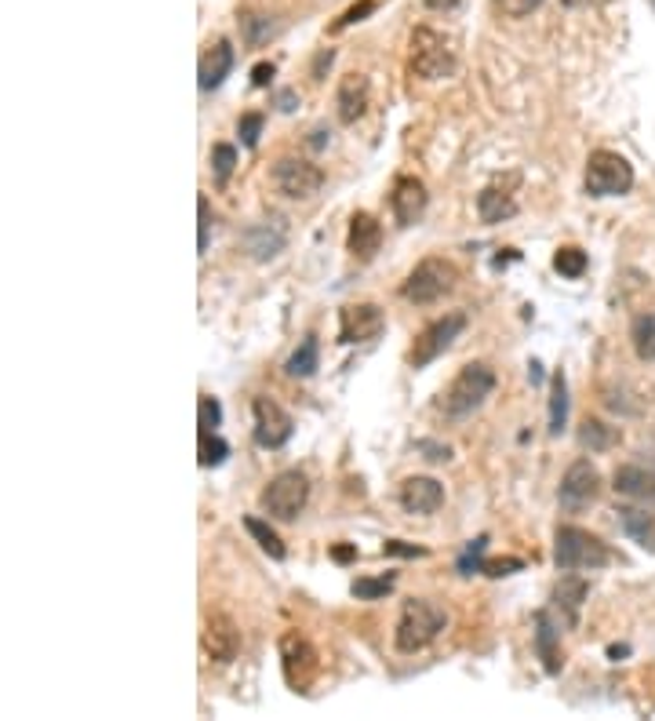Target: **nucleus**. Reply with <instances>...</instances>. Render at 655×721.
Returning a JSON list of instances; mask_svg holds the SVG:
<instances>
[{"label":"nucleus","instance_id":"6e6552de","mask_svg":"<svg viewBox=\"0 0 655 721\" xmlns=\"http://www.w3.org/2000/svg\"><path fill=\"white\" fill-rule=\"evenodd\" d=\"M463 328H466V317L463 314H448V317H437V320H430L419 336H416V343H411V350H408V365L411 368H426L430 360H437L440 354L448 350L451 343H456L459 336H463Z\"/></svg>","mask_w":655,"mask_h":721},{"label":"nucleus","instance_id":"8fccbe9b","mask_svg":"<svg viewBox=\"0 0 655 721\" xmlns=\"http://www.w3.org/2000/svg\"><path fill=\"white\" fill-rule=\"evenodd\" d=\"M331 554H336V561H354L357 557V546H336Z\"/></svg>","mask_w":655,"mask_h":721},{"label":"nucleus","instance_id":"6ab92c4d","mask_svg":"<svg viewBox=\"0 0 655 721\" xmlns=\"http://www.w3.org/2000/svg\"><path fill=\"white\" fill-rule=\"evenodd\" d=\"M379 245H383V226L376 216H368V211H354L350 219V237H346V248H350V256L357 263H371L379 256Z\"/></svg>","mask_w":655,"mask_h":721},{"label":"nucleus","instance_id":"9d476101","mask_svg":"<svg viewBox=\"0 0 655 721\" xmlns=\"http://www.w3.org/2000/svg\"><path fill=\"white\" fill-rule=\"evenodd\" d=\"M280 666H285V678L291 689L310 692V685L317 681V671H320V660H317L314 645L299 631H288L280 638Z\"/></svg>","mask_w":655,"mask_h":721},{"label":"nucleus","instance_id":"37998d69","mask_svg":"<svg viewBox=\"0 0 655 721\" xmlns=\"http://www.w3.org/2000/svg\"><path fill=\"white\" fill-rule=\"evenodd\" d=\"M383 554H397V557H426V546H411V543H400V540H386V543H383Z\"/></svg>","mask_w":655,"mask_h":721},{"label":"nucleus","instance_id":"b1692460","mask_svg":"<svg viewBox=\"0 0 655 721\" xmlns=\"http://www.w3.org/2000/svg\"><path fill=\"white\" fill-rule=\"evenodd\" d=\"M616 521L637 546L655 554V514L641 511V506H616Z\"/></svg>","mask_w":655,"mask_h":721},{"label":"nucleus","instance_id":"cd10ccee","mask_svg":"<svg viewBox=\"0 0 655 721\" xmlns=\"http://www.w3.org/2000/svg\"><path fill=\"white\" fill-rule=\"evenodd\" d=\"M631 339H634L637 357H641V360H652V365H655V310H652V314H641V317L634 320Z\"/></svg>","mask_w":655,"mask_h":721},{"label":"nucleus","instance_id":"f257e3e1","mask_svg":"<svg viewBox=\"0 0 655 721\" xmlns=\"http://www.w3.org/2000/svg\"><path fill=\"white\" fill-rule=\"evenodd\" d=\"M445 623H448V616L434 605V601L408 597L405 609H400L397 631H394L397 652H405V656H416V652H423L426 645H434L437 634L445 631Z\"/></svg>","mask_w":655,"mask_h":721},{"label":"nucleus","instance_id":"c03bdc74","mask_svg":"<svg viewBox=\"0 0 655 721\" xmlns=\"http://www.w3.org/2000/svg\"><path fill=\"white\" fill-rule=\"evenodd\" d=\"M274 73H277V66H274V62H259L256 70H251V85H256V88H270Z\"/></svg>","mask_w":655,"mask_h":721},{"label":"nucleus","instance_id":"4468645a","mask_svg":"<svg viewBox=\"0 0 655 721\" xmlns=\"http://www.w3.org/2000/svg\"><path fill=\"white\" fill-rule=\"evenodd\" d=\"M383 328H386V317L376 303H350L339 310V343L343 346L379 339Z\"/></svg>","mask_w":655,"mask_h":721},{"label":"nucleus","instance_id":"f704fd0d","mask_svg":"<svg viewBox=\"0 0 655 721\" xmlns=\"http://www.w3.org/2000/svg\"><path fill=\"white\" fill-rule=\"evenodd\" d=\"M230 456V445L219 434H200V466H219Z\"/></svg>","mask_w":655,"mask_h":721},{"label":"nucleus","instance_id":"a18cd8bd","mask_svg":"<svg viewBox=\"0 0 655 721\" xmlns=\"http://www.w3.org/2000/svg\"><path fill=\"white\" fill-rule=\"evenodd\" d=\"M419 448H423V452H430V456H426V460H434V463H448V460H451V448H448V445L440 448V445H430V441H419Z\"/></svg>","mask_w":655,"mask_h":721},{"label":"nucleus","instance_id":"0eeeda50","mask_svg":"<svg viewBox=\"0 0 655 721\" xmlns=\"http://www.w3.org/2000/svg\"><path fill=\"white\" fill-rule=\"evenodd\" d=\"M306 500H310V481H306L302 471H285L277 474L270 485L262 488V511L277 517V521H296L302 514Z\"/></svg>","mask_w":655,"mask_h":721},{"label":"nucleus","instance_id":"20e7f679","mask_svg":"<svg viewBox=\"0 0 655 721\" xmlns=\"http://www.w3.org/2000/svg\"><path fill=\"white\" fill-rule=\"evenodd\" d=\"M456 280H459L456 266H451L448 259H440V256H430V259H423L416 270L408 274L405 285H400V299L411 303V306L440 303L451 288H456Z\"/></svg>","mask_w":655,"mask_h":721},{"label":"nucleus","instance_id":"72a5a7b5","mask_svg":"<svg viewBox=\"0 0 655 721\" xmlns=\"http://www.w3.org/2000/svg\"><path fill=\"white\" fill-rule=\"evenodd\" d=\"M240 26H245V40L251 48H259L262 40L274 33V22L266 16H256V11H245V16H240Z\"/></svg>","mask_w":655,"mask_h":721},{"label":"nucleus","instance_id":"4be33fe9","mask_svg":"<svg viewBox=\"0 0 655 721\" xmlns=\"http://www.w3.org/2000/svg\"><path fill=\"white\" fill-rule=\"evenodd\" d=\"M612 488L619 496H631L645 506H655V471H645V466H619L616 477H612Z\"/></svg>","mask_w":655,"mask_h":721},{"label":"nucleus","instance_id":"412c9836","mask_svg":"<svg viewBox=\"0 0 655 721\" xmlns=\"http://www.w3.org/2000/svg\"><path fill=\"white\" fill-rule=\"evenodd\" d=\"M536 652H539L546 674H560V666H565V652H560V626H557L550 609L536 612Z\"/></svg>","mask_w":655,"mask_h":721},{"label":"nucleus","instance_id":"9b49d317","mask_svg":"<svg viewBox=\"0 0 655 721\" xmlns=\"http://www.w3.org/2000/svg\"><path fill=\"white\" fill-rule=\"evenodd\" d=\"M274 186L291 200H310L325 186V171L306 157H280L274 165Z\"/></svg>","mask_w":655,"mask_h":721},{"label":"nucleus","instance_id":"a878e982","mask_svg":"<svg viewBox=\"0 0 655 721\" xmlns=\"http://www.w3.org/2000/svg\"><path fill=\"white\" fill-rule=\"evenodd\" d=\"M245 529H248V536L256 540L266 554H270L274 561H285V554H288V546H285V540L277 536V532L266 525V521H259V517H245Z\"/></svg>","mask_w":655,"mask_h":721},{"label":"nucleus","instance_id":"f3484780","mask_svg":"<svg viewBox=\"0 0 655 721\" xmlns=\"http://www.w3.org/2000/svg\"><path fill=\"white\" fill-rule=\"evenodd\" d=\"M426 200H430V194H426L423 179H416V176H397L394 190H390V208H394V219H397L400 226L419 223L423 211H426Z\"/></svg>","mask_w":655,"mask_h":721},{"label":"nucleus","instance_id":"dca6fc26","mask_svg":"<svg viewBox=\"0 0 655 721\" xmlns=\"http://www.w3.org/2000/svg\"><path fill=\"white\" fill-rule=\"evenodd\" d=\"M234 59H237V51H234V45L226 37H219V40H211V45L200 51V66H197V85H200V91H216V88H222V80L230 77V70H234Z\"/></svg>","mask_w":655,"mask_h":721},{"label":"nucleus","instance_id":"2eb2a0df","mask_svg":"<svg viewBox=\"0 0 655 721\" xmlns=\"http://www.w3.org/2000/svg\"><path fill=\"white\" fill-rule=\"evenodd\" d=\"M200 645H205V656L211 663H234L240 652V631L237 623L226 616V612H211L205 623V634H200Z\"/></svg>","mask_w":655,"mask_h":721},{"label":"nucleus","instance_id":"603ef678","mask_svg":"<svg viewBox=\"0 0 655 721\" xmlns=\"http://www.w3.org/2000/svg\"><path fill=\"white\" fill-rule=\"evenodd\" d=\"M568 8H601V4H608V0H565Z\"/></svg>","mask_w":655,"mask_h":721},{"label":"nucleus","instance_id":"2f4dec72","mask_svg":"<svg viewBox=\"0 0 655 721\" xmlns=\"http://www.w3.org/2000/svg\"><path fill=\"white\" fill-rule=\"evenodd\" d=\"M234 168H237V150L230 142H219L216 150H211V171H216V182L226 186L234 176Z\"/></svg>","mask_w":655,"mask_h":721},{"label":"nucleus","instance_id":"7ed1b4c3","mask_svg":"<svg viewBox=\"0 0 655 721\" xmlns=\"http://www.w3.org/2000/svg\"><path fill=\"white\" fill-rule=\"evenodd\" d=\"M554 561L560 572L605 569L612 561V551L594 536V532L576 529V525H560L554 536Z\"/></svg>","mask_w":655,"mask_h":721},{"label":"nucleus","instance_id":"5701e85b","mask_svg":"<svg viewBox=\"0 0 655 721\" xmlns=\"http://www.w3.org/2000/svg\"><path fill=\"white\" fill-rule=\"evenodd\" d=\"M477 211L485 223H503V219H514L517 216V197L510 194V186H499L492 182L485 190L477 194Z\"/></svg>","mask_w":655,"mask_h":721},{"label":"nucleus","instance_id":"58836bf2","mask_svg":"<svg viewBox=\"0 0 655 721\" xmlns=\"http://www.w3.org/2000/svg\"><path fill=\"white\" fill-rule=\"evenodd\" d=\"M197 216H200V223H197V251L205 256V251H208V240H211V205H208L205 194L197 197Z\"/></svg>","mask_w":655,"mask_h":721},{"label":"nucleus","instance_id":"49530a36","mask_svg":"<svg viewBox=\"0 0 655 721\" xmlns=\"http://www.w3.org/2000/svg\"><path fill=\"white\" fill-rule=\"evenodd\" d=\"M274 102H277V110L291 113V110H296V106H299V96H296V91H291V88H285V91H277V99H274Z\"/></svg>","mask_w":655,"mask_h":721},{"label":"nucleus","instance_id":"f03ea898","mask_svg":"<svg viewBox=\"0 0 655 721\" xmlns=\"http://www.w3.org/2000/svg\"><path fill=\"white\" fill-rule=\"evenodd\" d=\"M492 391H496V372H492L485 360H470V365L459 368V376L451 379L448 391L440 394V412L451 419H463L485 405Z\"/></svg>","mask_w":655,"mask_h":721},{"label":"nucleus","instance_id":"79ce46f5","mask_svg":"<svg viewBox=\"0 0 655 721\" xmlns=\"http://www.w3.org/2000/svg\"><path fill=\"white\" fill-rule=\"evenodd\" d=\"M371 11H376V0H360V4H354L350 11H346V16L336 22V30H346V26H354V22H365Z\"/></svg>","mask_w":655,"mask_h":721},{"label":"nucleus","instance_id":"3c124183","mask_svg":"<svg viewBox=\"0 0 655 721\" xmlns=\"http://www.w3.org/2000/svg\"><path fill=\"white\" fill-rule=\"evenodd\" d=\"M459 0H426V8H434V11H451Z\"/></svg>","mask_w":655,"mask_h":721},{"label":"nucleus","instance_id":"4c0bfd02","mask_svg":"<svg viewBox=\"0 0 655 721\" xmlns=\"http://www.w3.org/2000/svg\"><path fill=\"white\" fill-rule=\"evenodd\" d=\"M350 591H354V597H365V601L383 597V594L394 591V576H383V580H354Z\"/></svg>","mask_w":655,"mask_h":721},{"label":"nucleus","instance_id":"bb28decb","mask_svg":"<svg viewBox=\"0 0 655 721\" xmlns=\"http://www.w3.org/2000/svg\"><path fill=\"white\" fill-rule=\"evenodd\" d=\"M285 372H288L291 379H310L314 376V372H317V339L314 336H306L299 343V350L288 357Z\"/></svg>","mask_w":655,"mask_h":721},{"label":"nucleus","instance_id":"c756f323","mask_svg":"<svg viewBox=\"0 0 655 721\" xmlns=\"http://www.w3.org/2000/svg\"><path fill=\"white\" fill-rule=\"evenodd\" d=\"M616 431L612 426H605L601 419H586L583 423V431H579V441H583V448H591V452H605L616 445Z\"/></svg>","mask_w":655,"mask_h":721},{"label":"nucleus","instance_id":"39448f33","mask_svg":"<svg viewBox=\"0 0 655 721\" xmlns=\"http://www.w3.org/2000/svg\"><path fill=\"white\" fill-rule=\"evenodd\" d=\"M408 70L423 80H445L456 73V56H451L448 40L430 26H419L408 40Z\"/></svg>","mask_w":655,"mask_h":721},{"label":"nucleus","instance_id":"c85d7f7f","mask_svg":"<svg viewBox=\"0 0 655 721\" xmlns=\"http://www.w3.org/2000/svg\"><path fill=\"white\" fill-rule=\"evenodd\" d=\"M565 423H568V383H565V372L554 376V394H550V434H565Z\"/></svg>","mask_w":655,"mask_h":721},{"label":"nucleus","instance_id":"7c9ffc66","mask_svg":"<svg viewBox=\"0 0 655 721\" xmlns=\"http://www.w3.org/2000/svg\"><path fill=\"white\" fill-rule=\"evenodd\" d=\"M554 270L560 274V277H583L586 274V251L583 248H576V245H565V248H557L554 251Z\"/></svg>","mask_w":655,"mask_h":721},{"label":"nucleus","instance_id":"423d86ee","mask_svg":"<svg viewBox=\"0 0 655 721\" xmlns=\"http://www.w3.org/2000/svg\"><path fill=\"white\" fill-rule=\"evenodd\" d=\"M634 186V165L623 154L597 150L586 160V194L591 197H619Z\"/></svg>","mask_w":655,"mask_h":721},{"label":"nucleus","instance_id":"f8f14e48","mask_svg":"<svg viewBox=\"0 0 655 721\" xmlns=\"http://www.w3.org/2000/svg\"><path fill=\"white\" fill-rule=\"evenodd\" d=\"M285 245H288V223L285 216H277V211L262 216L259 223H251L248 230L240 234V248H245L248 259H256V263L277 259L280 251H285Z\"/></svg>","mask_w":655,"mask_h":721},{"label":"nucleus","instance_id":"a19ab883","mask_svg":"<svg viewBox=\"0 0 655 721\" xmlns=\"http://www.w3.org/2000/svg\"><path fill=\"white\" fill-rule=\"evenodd\" d=\"M539 4H543V0H496V8L503 11V16H510V19H525Z\"/></svg>","mask_w":655,"mask_h":721},{"label":"nucleus","instance_id":"473e14b6","mask_svg":"<svg viewBox=\"0 0 655 721\" xmlns=\"http://www.w3.org/2000/svg\"><path fill=\"white\" fill-rule=\"evenodd\" d=\"M197 416H200V434H219V423H222V405L216 397L200 394L197 401Z\"/></svg>","mask_w":655,"mask_h":721},{"label":"nucleus","instance_id":"09e8293b","mask_svg":"<svg viewBox=\"0 0 655 721\" xmlns=\"http://www.w3.org/2000/svg\"><path fill=\"white\" fill-rule=\"evenodd\" d=\"M328 139H331V131L317 128V131H314V139H310V146H314V150H320V146H328Z\"/></svg>","mask_w":655,"mask_h":721},{"label":"nucleus","instance_id":"ddd939ff","mask_svg":"<svg viewBox=\"0 0 655 721\" xmlns=\"http://www.w3.org/2000/svg\"><path fill=\"white\" fill-rule=\"evenodd\" d=\"M251 416H256V431H251V437H256L259 448H270V452L285 448L291 434H296V423H291V416L277 405L274 397L251 401Z\"/></svg>","mask_w":655,"mask_h":721},{"label":"nucleus","instance_id":"1a4fd4ad","mask_svg":"<svg viewBox=\"0 0 655 721\" xmlns=\"http://www.w3.org/2000/svg\"><path fill=\"white\" fill-rule=\"evenodd\" d=\"M601 500V471L591 460H576L560 477V488H557V503L560 511L568 514H579L586 506H594Z\"/></svg>","mask_w":655,"mask_h":721},{"label":"nucleus","instance_id":"e433bc0d","mask_svg":"<svg viewBox=\"0 0 655 721\" xmlns=\"http://www.w3.org/2000/svg\"><path fill=\"white\" fill-rule=\"evenodd\" d=\"M262 125H266V117L262 113H245L237 120V136H240V142L248 146H259V136H262Z\"/></svg>","mask_w":655,"mask_h":721},{"label":"nucleus","instance_id":"a211bd4d","mask_svg":"<svg viewBox=\"0 0 655 721\" xmlns=\"http://www.w3.org/2000/svg\"><path fill=\"white\" fill-rule=\"evenodd\" d=\"M400 506H405L408 514H437L440 506H445V485L434 477H408L405 485H400Z\"/></svg>","mask_w":655,"mask_h":721},{"label":"nucleus","instance_id":"aec40b11","mask_svg":"<svg viewBox=\"0 0 655 721\" xmlns=\"http://www.w3.org/2000/svg\"><path fill=\"white\" fill-rule=\"evenodd\" d=\"M368 96H371V88H368V77L365 73H346L339 80V91H336V106H339V120L343 125H357L360 117H365L368 110Z\"/></svg>","mask_w":655,"mask_h":721},{"label":"nucleus","instance_id":"c9c22d12","mask_svg":"<svg viewBox=\"0 0 655 721\" xmlns=\"http://www.w3.org/2000/svg\"><path fill=\"white\" fill-rule=\"evenodd\" d=\"M485 543H488V536H477V540H470L466 543V551H463V557H459V572L463 576H470V572H480V565H485Z\"/></svg>","mask_w":655,"mask_h":721},{"label":"nucleus","instance_id":"de8ad7c7","mask_svg":"<svg viewBox=\"0 0 655 721\" xmlns=\"http://www.w3.org/2000/svg\"><path fill=\"white\" fill-rule=\"evenodd\" d=\"M331 59H336V51H331V48H325V51L317 56V62H314V77H317V80H320V73H325V66H331Z\"/></svg>","mask_w":655,"mask_h":721},{"label":"nucleus","instance_id":"ea45409f","mask_svg":"<svg viewBox=\"0 0 655 721\" xmlns=\"http://www.w3.org/2000/svg\"><path fill=\"white\" fill-rule=\"evenodd\" d=\"M517 569H525L520 557H485V565H480V572H488V576H510Z\"/></svg>","mask_w":655,"mask_h":721},{"label":"nucleus","instance_id":"393cba45","mask_svg":"<svg viewBox=\"0 0 655 721\" xmlns=\"http://www.w3.org/2000/svg\"><path fill=\"white\" fill-rule=\"evenodd\" d=\"M586 594H591V583L579 580V576H565V580L554 586V605L565 612V623L568 626L579 620V609H583Z\"/></svg>","mask_w":655,"mask_h":721}]
</instances>
